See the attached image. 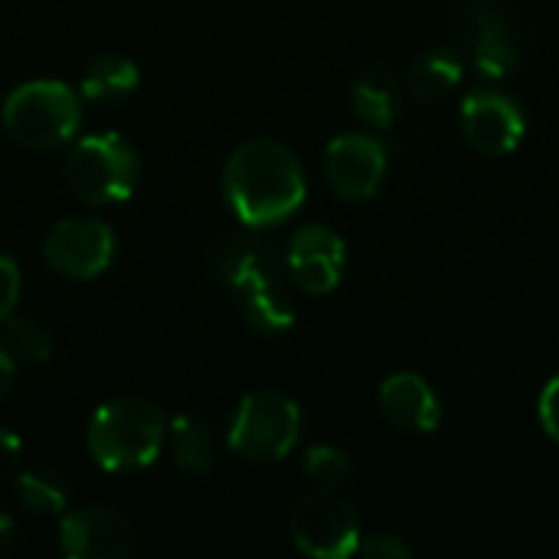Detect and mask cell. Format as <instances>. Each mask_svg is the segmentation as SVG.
<instances>
[{
  "instance_id": "ffe728a7",
  "label": "cell",
  "mask_w": 559,
  "mask_h": 559,
  "mask_svg": "<svg viewBox=\"0 0 559 559\" xmlns=\"http://www.w3.org/2000/svg\"><path fill=\"white\" fill-rule=\"evenodd\" d=\"M242 311H246L249 324L255 331H265V334H278V331H288L295 324V308L285 298L278 282L242 295Z\"/></svg>"
},
{
  "instance_id": "3957f363",
  "label": "cell",
  "mask_w": 559,
  "mask_h": 559,
  "mask_svg": "<svg viewBox=\"0 0 559 559\" xmlns=\"http://www.w3.org/2000/svg\"><path fill=\"white\" fill-rule=\"evenodd\" d=\"M79 95L59 79H33L16 85L3 102L7 134L29 151H52L79 131Z\"/></svg>"
},
{
  "instance_id": "7a4b0ae2",
  "label": "cell",
  "mask_w": 559,
  "mask_h": 559,
  "mask_svg": "<svg viewBox=\"0 0 559 559\" xmlns=\"http://www.w3.org/2000/svg\"><path fill=\"white\" fill-rule=\"evenodd\" d=\"M164 439V413L144 396H115L102 403L85 432L92 462L115 475L147 468L160 455Z\"/></svg>"
},
{
  "instance_id": "7c38bea8",
  "label": "cell",
  "mask_w": 559,
  "mask_h": 559,
  "mask_svg": "<svg viewBox=\"0 0 559 559\" xmlns=\"http://www.w3.org/2000/svg\"><path fill=\"white\" fill-rule=\"evenodd\" d=\"M462 33L472 49L475 69L488 79H504L518 69L521 52L511 39L508 16L491 3H472L462 13Z\"/></svg>"
},
{
  "instance_id": "d6986e66",
  "label": "cell",
  "mask_w": 559,
  "mask_h": 559,
  "mask_svg": "<svg viewBox=\"0 0 559 559\" xmlns=\"http://www.w3.org/2000/svg\"><path fill=\"white\" fill-rule=\"evenodd\" d=\"M16 501L33 514H59L69 508V485L59 472L49 468H26L16 472Z\"/></svg>"
},
{
  "instance_id": "cb8c5ba5",
  "label": "cell",
  "mask_w": 559,
  "mask_h": 559,
  "mask_svg": "<svg viewBox=\"0 0 559 559\" xmlns=\"http://www.w3.org/2000/svg\"><path fill=\"white\" fill-rule=\"evenodd\" d=\"M20 298V269L10 255H0V324L13 314Z\"/></svg>"
},
{
  "instance_id": "484cf974",
  "label": "cell",
  "mask_w": 559,
  "mask_h": 559,
  "mask_svg": "<svg viewBox=\"0 0 559 559\" xmlns=\"http://www.w3.org/2000/svg\"><path fill=\"white\" fill-rule=\"evenodd\" d=\"M540 423H544L547 436L559 442V377H554L540 393Z\"/></svg>"
},
{
  "instance_id": "ac0fdd59",
  "label": "cell",
  "mask_w": 559,
  "mask_h": 559,
  "mask_svg": "<svg viewBox=\"0 0 559 559\" xmlns=\"http://www.w3.org/2000/svg\"><path fill=\"white\" fill-rule=\"evenodd\" d=\"M459 82H462V59L449 49L426 52L409 72V92L419 102H439L452 95Z\"/></svg>"
},
{
  "instance_id": "ba28073f",
  "label": "cell",
  "mask_w": 559,
  "mask_h": 559,
  "mask_svg": "<svg viewBox=\"0 0 559 559\" xmlns=\"http://www.w3.org/2000/svg\"><path fill=\"white\" fill-rule=\"evenodd\" d=\"M324 174L344 200H370L386 174V147L370 134H341L324 151Z\"/></svg>"
},
{
  "instance_id": "277c9868",
  "label": "cell",
  "mask_w": 559,
  "mask_h": 559,
  "mask_svg": "<svg viewBox=\"0 0 559 559\" xmlns=\"http://www.w3.org/2000/svg\"><path fill=\"white\" fill-rule=\"evenodd\" d=\"M138 154L121 134H88L66 157V183L88 206L124 203L138 187Z\"/></svg>"
},
{
  "instance_id": "5bb4252c",
  "label": "cell",
  "mask_w": 559,
  "mask_h": 559,
  "mask_svg": "<svg viewBox=\"0 0 559 559\" xmlns=\"http://www.w3.org/2000/svg\"><path fill=\"white\" fill-rule=\"evenodd\" d=\"M216 272L229 288H236L242 295L278 282V275H275L278 265H275L272 252L249 239H233L229 246H223L216 255Z\"/></svg>"
},
{
  "instance_id": "83f0119b",
  "label": "cell",
  "mask_w": 559,
  "mask_h": 559,
  "mask_svg": "<svg viewBox=\"0 0 559 559\" xmlns=\"http://www.w3.org/2000/svg\"><path fill=\"white\" fill-rule=\"evenodd\" d=\"M13 544H16V524L7 514H0V557H7Z\"/></svg>"
},
{
  "instance_id": "7402d4cb",
  "label": "cell",
  "mask_w": 559,
  "mask_h": 559,
  "mask_svg": "<svg viewBox=\"0 0 559 559\" xmlns=\"http://www.w3.org/2000/svg\"><path fill=\"white\" fill-rule=\"evenodd\" d=\"M305 472L308 478L318 485V488H341L350 481L354 475V465L347 459V452L334 449V445H314L308 455H305Z\"/></svg>"
},
{
  "instance_id": "8fae6325",
  "label": "cell",
  "mask_w": 559,
  "mask_h": 559,
  "mask_svg": "<svg viewBox=\"0 0 559 559\" xmlns=\"http://www.w3.org/2000/svg\"><path fill=\"white\" fill-rule=\"evenodd\" d=\"M344 239L328 226H301L288 246V272L308 295H328L344 275Z\"/></svg>"
},
{
  "instance_id": "8992f818",
  "label": "cell",
  "mask_w": 559,
  "mask_h": 559,
  "mask_svg": "<svg viewBox=\"0 0 559 559\" xmlns=\"http://www.w3.org/2000/svg\"><path fill=\"white\" fill-rule=\"evenodd\" d=\"M292 540L308 557L344 559L360 547V518L344 498L318 491L292 511Z\"/></svg>"
},
{
  "instance_id": "2e32d148",
  "label": "cell",
  "mask_w": 559,
  "mask_h": 559,
  "mask_svg": "<svg viewBox=\"0 0 559 559\" xmlns=\"http://www.w3.org/2000/svg\"><path fill=\"white\" fill-rule=\"evenodd\" d=\"M138 82H141V72H138L134 59H128V56H98L82 72L79 92L95 105H115V102L128 98L138 88Z\"/></svg>"
},
{
  "instance_id": "9a60e30c",
  "label": "cell",
  "mask_w": 559,
  "mask_h": 559,
  "mask_svg": "<svg viewBox=\"0 0 559 559\" xmlns=\"http://www.w3.org/2000/svg\"><path fill=\"white\" fill-rule=\"evenodd\" d=\"M350 105H354L360 121H367L373 128H390L400 115V105H403V85L383 66L364 69L350 88Z\"/></svg>"
},
{
  "instance_id": "d4e9b609",
  "label": "cell",
  "mask_w": 559,
  "mask_h": 559,
  "mask_svg": "<svg viewBox=\"0 0 559 559\" xmlns=\"http://www.w3.org/2000/svg\"><path fill=\"white\" fill-rule=\"evenodd\" d=\"M20 455H23L20 439H16L10 429L0 426V485H7V481L16 478V472H20Z\"/></svg>"
},
{
  "instance_id": "52a82bcc",
  "label": "cell",
  "mask_w": 559,
  "mask_h": 559,
  "mask_svg": "<svg viewBox=\"0 0 559 559\" xmlns=\"http://www.w3.org/2000/svg\"><path fill=\"white\" fill-rule=\"evenodd\" d=\"M43 255L59 275L88 282V278H98L111 265L115 233H111V226H105L102 219H92V216L62 219L46 236Z\"/></svg>"
},
{
  "instance_id": "9c48e42d",
  "label": "cell",
  "mask_w": 559,
  "mask_h": 559,
  "mask_svg": "<svg viewBox=\"0 0 559 559\" xmlns=\"http://www.w3.org/2000/svg\"><path fill=\"white\" fill-rule=\"evenodd\" d=\"M462 128L481 154H508L524 138V111L498 88H472L462 102Z\"/></svg>"
},
{
  "instance_id": "4fadbf2b",
  "label": "cell",
  "mask_w": 559,
  "mask_h": 559,
  "mask_svg": "<svg viewBox=\"0 0 559 559\" xmlns=\"http://www.w3.org/2000/svg\"><path fill=\"white\" fill-rule=\"evenodd\" d=\"M380 409L406 432H436L442 423V406L419 373H393L380 386Z\"/></svg>"
},
{
  "instance_id": "5b68a950",
  "label": "cell",
  "mask_w": 559,
  "mask_h": 559,
  "mask_svg": "<svg viewBox=\"0 0 559 559\" xmlns=\"http://www.w3.org/2000/svg\"><path fill=\"white\" fill-rule=\"evenodd\" d=\"M301 439V409L278 390L249 393L229 423V449L246 462H278Z\"/></svg>"
},
{
  "instance_id": "44dd1931",
  "label": "cell",
  "mask_w": 559,
  "mask_h": 559,
  "mask_svg": "<svg viewBox=\"0 0 559 559\" xmlns=\"http://www.w3.org/2000/svg\"><path fill=\"white\" fill-rule=\"evenodd\" d=\"M0 344L7 347V354L16 364H46L52 357V341L46 334V328L33 318H7L3 331H0Z\"/></svg>"
},
{
  "instance_id": "6da1fadb",
  "label": "cell",
  "mask_w": 559,
  "mask_h": 559,
  "mask_svg": "<svg viewBox=\"0 0 559 559\" xmlns=\"http://www.w3.org/2000/svg\"><path fill=\"white\" fill-rule=\"evenodd\" d=\"M223 193L246 226H275L305 203V170L282 141L252 138L229 154Z\"/></svg>"
},
{
  "instance_id": "30bf717a",
  "label": "cell",
  "mask_w": 559,
  "mask_h": 559,
  "mask_svg": "<svg viewBox=\"0 0 559 559\" xmlns=\"http://www.w3.org/2000/svg\"><path fill=\"white\" fill-rule=\"evenodd\" d=\"M59 547L72 559H124L134 550V527L111 508H82L66 514Z\"/></svg>"
},
{
  "instance_id": "e0dca14e",
  "label": "cell",
  "mask_w": 559,
  "mask_h": 559,
  "mask_svg": "<svg viewBox=\"0 0 559 559\" xmlns=\"http://www.w3.org/2000/svg\"><path fill=\"white\" fill-rule=\"evenodd\" d=\"M167 442H170V455H174L177 468H183L190 475H203L213 465L216 442H213V432L203 419L177 416L167 426Z\"/></svg>"
},
{
  "instance_id": "603a6c76",
  "label": "cell",
  "mask_w": 559,
  "mask_h": 559,
  "mask_svg": "<svg viewBox=\"0 0 559 559\" xmlns=\"http://www.w3.org/2000/svg\"><path fill=\"white\" fill-rule=\"evenodd\" d=\"M357 554L370 559H409L413 550L406 540H400L396 534H370L367 540H360Z\"/></svg>"
},
{
  "instance_id": "4316f807",
  "label": "cell",
  "mask_w": 559,
  "mask_h": 559,
  "mask_svg": "<svg viewBox=\"0 0 559 559\" xmlns=\"http://www.w3.org/2000/svg\"><path fill=\"white\" fill-rule=\"evenodd\" d=\"M13 377H16V360H13V357L7 354V347L0 344V396H7V393H10Z\"/></svg>"
}]
</instances>
